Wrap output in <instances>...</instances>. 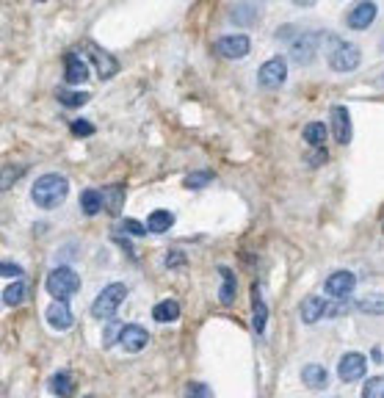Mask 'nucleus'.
Returning <instances> with one entry per match:
<instances>
[{"label": "nucleus", "instance_id": "obj_1", "mask_svg": "<svg viewBox=\"0 0 384 398\" xmlns=\"http://www.w3.org/2000/svg\"><path fill=\"white\" fill-rule=\"evenodd\" d=\"M69 194V180L64 174H42L33 186H30V199L36 207L42 210H55L58 205H64V199Z\"/></svg>", "mask_w": 384, "mask_h": 398}, {"label": "nucleus", "instance_id": "obj_2", "mask_svg": "<svg viewBox=\"0 0 384 398\" xmlns=\"http://www.w3.org/2000/svg\"><path fill=\"white\" fill-rule=\"evenodd\" d=\"M45 288H47V293H50L53 299L69 302V299L78 293V288H81V277H78L69 266H58V268H53V271L47 274Z\"/></svg>", "mask_w": 384, "mask_h": 398}, {"label": "nucleus", "instance_id": "obj_3", "mask_svg": "<svg viewBox=\"0 0 384 398\" xmlns=\"http://www.w3.org/2000/svg\"><path fill=\"white\" fill-rule=\"evenodd\" d=\"M128 293H130V288L125 283H111L106 285L103 290H100V296L94 299V305H91V315L94 318H113L116 310H119V305L128 299Z\"/></svg>", "mask_w": 384, "mask_h": 398}, {"label": "nucleus", "instance_id": "obj_4", "mask_svg": "<svg viewBox=\"0 0 384 398\" xmlns=\"http://www.w3.org/2000/svg\"><path fill=\"white\" fill-rule=\"evenodd\" d=\"M359 64H362V53H359L357 45H351V42H337V47L332 50V56H329L332 72L346 75V72H354Z\"/></svg>", "mask_w": 384, "mask_h": 398}, {"label": "nucleus", "instance_id": "obj_5", "mask_svg": "<svg viewBox=\"0 0 384 398\" xmlns=\"http://www.w3.org/2000/svg\"><path fill=\"white\" fill-rule=\"evenodd\" d=\"M285 81H288V61L282 56L269 58L257 72V84L263 89H279Z\"/></svg>", "mask_w": 384, "mask_h": 398}, {"label": "nucleus", "instance_id": "obj_6", "mask_svg": "<svg viewBox=\"0 0 384 398\" xmlns=\"http://www.w3.org/2000/svg\"><path fill=\"white\" fill-rule=\"evenodd\" d=\"M252 50V39L247 33H230V36H221L216 42V53L221 58H230V61H238V58H247Z\"/></svg>", "mask_w": 384, "mask_h": 398}, {"label": "nucleus", "instance_id": "obj_7", "mask_svg": "<svg viewBox=\"0 0 384 398\" xmlns=\"http://www.w3.org/2000/svg\"><path fill=\"white\" fill-rule=\"evenodd\" d=\"M365 370H368V360H365V354H359V351L343 354L340 363H337V376H340L343 382H357V379L365 376Z\"/></svg>", "mask_w": 384, "mask_h": 398}, {"label": "nucleus", "instance_id": "obj_8", "mask_svg": "<svg viewBox=\"0 0 384 398\" xmlns=\"http://www.w3.org/2000/svg\"><path fill=\"white\" fill-rule=\"evenodd\" d=\"M327 293H329L332 299H349L351 296V290L357 288V274H351V271H334L327 277Z\"/></svg>", "mask_w": 384, "mask_h": 398}, {"label": "nucleus", "instance_id": "obj_9", "mask_svg": "<svg viewBox=\"0 0 384 398\" xmlns=\"http://www.w3.org/2000/svg\"><path fill=\"white\" fill-rule=\"evenodd\" d=\"M119 343H122V348L128 354H138L149 343V332L141 324H125L122 326V335H119Z\"/></svg>", "mask_w": 384, "mask_h": 398}, {"label": "nucleus", "instance_id": "obj_10", "mask_svg": "<svg viewBox=\"0 0 384 398\" xmlns=\"http://www.w3.org/2000/svg\"><path fill=\"white\" fill-rule=\"evenodd\" d=\"M373 20H376V3H373V0H359L357 6L349 11V17H346L349 28H354V30L371 28Z\"/></svg>", "mask_w": 384, "mask_h": 398}, {"label": "nucleus", "instance_id": "obj_11", "mask_svg": "<svg viewBox=\"0 0 384 398\" xmlns=\"http://www.w3.org/2000/svg\"><path fill=\"white\" fill-rule=\"evenodd\" d=\"M86 50H89V56H91V61H94V67H97V75L103 78V81H111L116 72H119V61L111 56V53H106V50H100L97 45H86Z\"/></svg>", "mask_w": 384, "mask_h": 398}, {"label": "nucleus", "instance_id": "obj_12", "mask_svg": "<svg viewBox=\"0 0 384 398\" xmlns=\"http://www.w3.org/2000/svg\"><path fill=\"white\" fill-rule=\"evenodd\" d=\"M332 133L337 144H349L351 142V114L346 106H332Z\"/></svg>", "mask_w": 384, "mask_h": 398}, {"label": "nucleus", "instance_id": "obj_13", "mask_svg": "<svg viewBox=\"0 0 384 398\" xmlns=\"http://www.w3.org/2000/svg\"><path fill=\"white\" fill-rule=\"evenodd\" d=\"M45 318H47V324L53 329H58V332H64V329H69L75 324V315L69 310V302H58V299L45 310Z\"/></svg>", "mask_w": 384, "mask_h": 398}, {"label": "nucleus", "instance_id": "obj_14", "mask_svg": "<svg viewBox=\"0 0 384 398\" xmlns=\"http://www.w3.org/2000/svg\"><path fill=\"white\" fill-rule=\"evenodd\" d=\"M318 39H321V33H304V36H299L293 42V47H290L293 61L296 64H310L315 58V50H318Z\"/></svg>", "mask_w": 384, "mask_h": 398}, {"label": "nucleus", "instance_id": "obj_15", "mask_svg": "<svg viewBox=\"0 0 384 398\" xmlns=\"http://www.w3.org/2000/svg\"><path fill=\"white\" fill-rule=\"evenodd\" d=\"M47 387H50V393H53L55 398H75V390H78L75 373H72V370H58V373L50 376Z\"/></svg>", "mask_w": 384, "mask_h": 398}, {"label": "nucleus", "instance_id": "obj_16", "mask_svg": "<svg viewBox=\"0 0 384 398\" xmlns=\"http://www.w3.org/2000/svg\"><path fill=\"white\" fill-rule=\"evenodd\" d=\"M64 64H67V69H64V78H67V84L81 86V84H86V81H89V64H86V61H83L78 53H67Z\"/></svg>", "mask_w": 384, "mask_h": 398}, {"label": "nucleus", "instance_id": "obj_17", "mask_svg": "<svg viewBox=\"0 0 384 398\" xmlns=\"http://www.w3.org/2000/svg\"><path fill=\"white\" fill-rule=\"evenodd\" d=\"M252 326H254V335H263L266 332V324H269V307H266V302H263V296H260V285L254 283L252 285Z\"/></svg>", "mask_w": 384, "mask_h": 398}, {"label": "nucleus", "instance_id": "obj_18", "mask_svg": "<svg viewBox=\"0 0 384 398\" xmlns=\"http://www.w3.org/2000/svg\"><path fill=\"white\" fill-rule=\"evenodd\" d=\"M125 194H128V188H125L122 183H116V186H106V188L100 191L103 207L108 210L111 216H119V213H122V205H125Z\"/></svg>", "mask_w": 384, "mask_h": 398}, {"label": "nucleus", "instance_id": "obj_19", "mask_svg": "<svg viewBox=\"0 0 384 398\" xmlns=\"http://www.w3.org/2000/svg\"><path fill=\"white\" fill-rule=\"evenodd\" d=\"M302 382L310 390H327L329 387V370L324 368V365L310 363V365L302 368Z\"/></svg>", "mask_w": 384, "mask_h": 398}, {"label": "nucleus", "instance_id": "obj_20", "mask_svg": "<svg viewBox=\"0 0 384 398\" xmlns=\"http://www.w3.org/2000/svg\"><path fill=\"white\" fill-rule=\"evenodd\" d=\"M219 277H221L219 299H221V305L230 307V305L235 302V293H238V277H235V271L227 268V266H219Z\"/></svg>", "mask_w": 384, "mask_h": 398}, {"label": "nucleus", "instance_id": "obj_21", "mask_svg": "<svg viewBox=\"0 0 384 398\" xmlns=\"http://www.w3.org/2000/svg\"><path fill=\"white\" fill-rule=\"evenodd\" d=\"M324 310H327V302L321 296H307L302 302V321L304 324H318L324 318Z\"/></svg>", "mask_w": 384, "mask_h": 398}, {"label": "nucleus", "instance_id": "obj_22", "mask_svg": "<svg viewBox=\"0 0 384 398\" xmlns=\"http://www.w3.org/2000/svg\"><path fill=\"white\" fill-rule=\"evenodd\" d=\"M26 164H3L0 166V194L3 191H11L17 186V180L26 174Z\"/></svg>", "mask_w": 384, "mask_h": 398}, {"label": "nucleus", "instance_id": "obj_23", "mask_svg": "<svg viewBox=\"0 0 384 398\" xmlns=\"http://www.w3.org/2000/svg\"><path fill=\"white\" fill-rule=\"evenodd\" d=\"M180 315H183V310H180V302H174V299L158 302V305H155V310H152V318H155L158 324H171V321H177Z\"/></svg>", "mask_w": 384, "mask_h": 398}, {"label": "nucleus", "instance_id": "obj_24", "mask_svg": "<svg viewBox=\"0 0 384 398\" xmlns=\"http://www.w3.org/2000/svg\"><path fill=\"white\" fill-rule=\"evenodd\" d=\"M171 224H174V213H171V210H152L144 227H147V232L161 235L166 229H171Z\"/></svg>", "mask_w": 384, "mask_h": 398}, {"label": "nucleus", "instance_id": "obj_25", "mask_svg": "<svg viewBox=\"0 0 384 398\" xmlns=\"http://www.w3.org/2000/svg\"><path fill=\"white\" fill-rule=\"evenodd\" d=\"M304 142L310 147H315V149H321L327 144V125L324 122H310L304 127Z\"/></svg>", "mask_w": 384, "mask_h": 398}, {"label": "nucleus", "instance_id": "obj_26", "mask_svg": "<svg viewBox=\"0 0 384 398\" xmlns=\"http://www.w3.org/2000/svg\"><path fill=\"white\" fill-rule=\"evenodd\" d=\"M26 283L23 280H17V283H11L6 290H3V305L6 307H20L23 302H26Z\"/></svg>", "mask_w": 384, "mask_h": 398}, {"label": "nucleus", "instance_id": "obj_27", "mask_svg": "<svg viewBox=\"0 0 384 398\" xmlns=\"http://www.w3.org/2000/svg\"><path fill=\"white\" fill-rule=\"evenodd\" d=\"M81 210L86 213V216H97V213L103 210L100 191H94V188H86V191H81Z\"/></svg>", "mask_w": 384, "mask_h": 398}, {"label": "nucleus", "instance_id": "obj_28", "mask_svg": "<svg viewBox=\"0 0 384 398\" xmlns=\"http://www.w3.org/2000/svg\"><path fill=\"white\" fill-rule=\"evenodd\" d=\"M55 97H58V103L67 106V108H78V106L91 100V94H86V91H67V89H61Z\"/></svg>", "mask_w": 384, "mask_h": 398}, {"label": "nucleus", "instance_id": "obj_29", "mask_svg": "<svg viewBox=\"0 0 384 398\" xmlns=\"http://www.w3.org/2000/svg\"><path fill=\"white\" fill-rule=\"evenodd\" d=\"M362 398H384V379L382 376H371L362 387Z\"/></svg>", "mask_w": 384, "mask_h": 398}, {"label": "nucleus", "instance_id": "obj_30", "mask_svg": "<svg viewBox=\"0 0 384 398\" xmlns=\"http://www.w3.org/2000/svg\"><path fill=\"white\" fill-rule=\"evenodd\" d=\"M210 180H213V171H191V174L183 180V186H186V188H205Z\"/></svg>", "mask_w": 384, "mask_h": 398}, {"label": "nucleus", "instance_id": "obj_31", "mask_svg": "<svg viewBox=\"0 0 384 398\" xmlns=\"http://www.w3.org/2000/svg\"><path fill=\"white\" fill-rule=\"evenodd\" d=\"M122 326H125V324H119V321H111L108 326L103 329V346H106V348H111L113 343H119V335H122Z\"/></svg>", "mask_w": 384, "mask_h": 398}, {"label": "nucleus", "instance_id": "obj_32", "mask_svg": "<svg viewBox=\"0 0 384 398\" xmlns=\"http://www.w3.org/2000/svg\"><path fill=\"white\" fill-rule=\"evenodd\" d=\"M186 398H213V390L205 382H188L186 385Z\"/></svg>", "mask_w": 384, "mask_h": 398}, {"label": "nucleus", "instance_id": "obj_33", "mask_svg": "<svg viewBox=\"0 0 384 398\" xmlns=\"http://www.w3.org/2000/svg\"><path fill=\"white\" fill-rule=\"evenodd\" d=\"M69 130H72L78 139H89V136L94 133V125H91V122H86V119H75V122L69 125Z\"/></svg>", "mask_w": 384, "mask_h": 398}, {"label": "nucleus", "instance_id": "obj_34", "mask_svg": "<svg viewBox=\"0 0 384 398\" xmlns=\"http://www.w3.org/2000/svg\"><path fill=\"white\" fill-rule=\"evenodd\" d=\"M0 277H23V266L17 263H9V260H0Z\"/></svg>", "mask_w": 384, "mask_h": 398}, {"label": "nucleus", "instance_id": "obj_35", "mask_svg": "<svg viewBox=\"0 0 384 398\" xmlns=\"http://www.w3.org/2000/svg\"><path fill=\"white\" fill-rule=\"evenodd\" d=\"M122 229H125L128 235H136V238L147 235V227H144V224H138L136 219H125V222H122Z\"/></svg>", "mask_w": 384, "mask_h": 398}, {"label": "nucleus", "instance_id": "obj_36", "mask_svg": "<svg viewBox=\"0 0 384 398\" xmlns=\"http://www.w3.org/2000/svg\"><path fill=\"white\" fill-rule=\"evenodd\" d=\"M186 263H188V257L183 255V252H177V249L166 255V266H169V268H183Z\"/></svg>", "mask_w": 384, "mask_h": 398}, {"label": "nucleus", "instance_id": "obj_37", "mask_svg": "<svg viewBox=\"0 0 384 398\" xmlns=\"http://www.w3.org/2000/svg\"><path fill=\"white\" fill-rule=\"evenodd\" d=\"M359 307H362V313H368V307H371V299H365V302H359ZM373 315H382V296H376L373 299Z\"/></svg>", "mask_w": 384, "mask_h": 398}, {"label": "nucleus", "instance_id": "obj_38", "mask_svg": "<svg viewBox=\"0 0 384 398\" xmlns=\"http://www.w3.org/2000/svg\"><path fill=\"white\" fill-rule=\"evenodd\" d=\"M373 360H376V363H382V346H376V348H373Z\"/></svg>", "mask_w": 384, "mask_h": 398}, {"label": "nucleus", "instance_id": "obj_39", "mask_svg": "<svg viewBox=\"0 0 384 398\" xmlns=\"http://www.w3.org/2000/svg\"><path fill=\"white\" fill-rule=\"evenodd\" d=\"M293 3H296V6H312L315 0H293Z\"/></svg>", "mask_w": 384, "mask_h": 398}, {"label": "nucleus", "instance_id": "obj_40", "mask_svg": "<svg viewBox=\"0 0 384 398\" xmlns=\"http://www.w3.org/2000/svg\"><path fill=\"white\" fill-rule=\"evenodd\" d=\"M83 398H94V396H83Z\"/></svg>", "mask_w": 384, "mask_h": 398}]
</instances>
